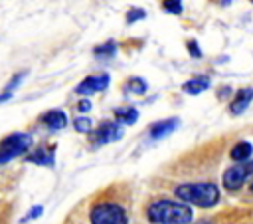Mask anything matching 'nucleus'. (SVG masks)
Returning <instances> with one entry per match:
<instances>
[{
    "mask_svg": "<svg viewBox=\"0 0 253 224\" xmlns=\"http://www.w3.org/2000/svg\"><path fill=\"white\" fill-rule=\"evenodd\" d=\"M38 123L48 127L50 131H60L67 125V113L62 109H50V111H44V113L38 117Z\"/></svg>",
    "mask_w": 253,
    "mask_h": 224,
    "instance_id": "13",
    "label": "nucleus"
},
{
    "mask_svg": "<svg viewBox=\"0 0 253 224\" xmlns=\"http://www.w3.org/2000/svg\"><path fill=\"white\" fill-rule=\"evenodd\" d=\"M176 127H178V119L170 117V119L155 121V123L149 127V131H147V133H149V137H151V139L158 141V139H164V137L172 135V133L176 131Z\"/></svg>",
    "mask_w": 253,
    "mask_h": 224,
    "instance_id": "14",
    "label": "nucleus"
},
{
    "mask_svg": "<svg viewBox=\"0 0 253 224\" xmlns=\"http://www.w3.org/2000/svg\"><path fill=\"white\" fill-rule=\"evenodd\" d=\"M251 101H253V87H241V89H237V91L233 93L231 101L227 103V113H229L231 117L241 115L243 111L249 107Z\"/></svg>",
    "mask_w": 253,
    "mask_h": 224,
    "instance_id": "10",
    "label": "nucleus"
},
{
    "mask_svg": "<svg viewBox=\"0 0 253 224\" xmlns=\"http://www.w3.org/2000/svg\"><path fill=\"white\" fill-rule=\"evenodd\" d=\"M12 97V91H4V93H0V103H4V101H8Z\"/></svg>",
    "mask_w": 253,
    "mask_h": 224,
    "instance_id": "29",
    "label": "nucleus"
},
{
    "mask_svg": "<svg viewBox=\"0 0 253 224\" xmlns=\"http://www.w3.org/2000/svg\"><path fill=\"white\" fill-rule=\"evenodd\" d=\"M239 204H245V206H253V179L251 183L243 188V192L239 194Z\"/></svg>",
    "mask_w": 253,
    "mask_h": 224,
    "instance_id": "22",
    "label": "nucleus"
},
{
    "mask_svg": "<svg viewBox=\"0 0 253 224\" xmlns=\"http://www.w3.org/2000/svg\"><path fill=\"white\" fill-rule=\"evenodd\" d=\"M253 214V206L245 204H235V206H223L212 214H206L190 224H237L239 220L247 218Z\"/></svg>",
    "mask_w": 253,
    "mask_h": 224,
    "instance_id": "6",
    "label": "nucleus"
},
{
    "mask_svg": "<svg viewBox=\"0 0 253 224\" xmlns=\"http://www.w3.org/2000/svg\"><path fill=\"white\" fill-rule=\"evenodd\" d=\"M67 224H75V222H73V220H69V222H67Z\"/></svg>",
    "mask_w": 253,
    "mask_h": 224,
    "instance_id": "31",
    "label": "nucleus"
},
{
    "mask_svg": "<svg viewBox=\"0 0 253 224\" xmlns=\"http://www.w3.org/2000/svg\"><path fill=\"white\" fill-rule=\"evenodd\" d=\"M239 137V135H237ZM227 159L231 163H245L253 159V143L249 139H233L227 149Z\"/></svg>",
    "mask_w": 253,
    "mask_h": 224,
    "instance_id": "11",
    "label": "nucleus"
},
{
    "mask_svg": "<svg viewBox=\"0 0 253 224\" xmlns=\"http://www.w3.org/2000/svg\"><path fill=\"white\" fill-rule=\"evenodd\" d=\"M208 2H212V4L218 6V8H225V6L231 4V0H208Z\"/></svg>",
    "mask_w": 253,
    "mask_h": 224,
    "instance_id": "28",
    "label": "nucleus"
},
{
    "mask_svg": "<svg viewBox=\"0 0 253 224\" xmlns=\"http://www.w3.org/2000/svg\"><path fill=\"white\" fill-rule=\"evenodd\" d=\"M249 2H251V4H253V0H249Z\"/></svg>",
    "mask_w": 253,
    "mask_h": 224,
    "instance_id": "32",
    "label": "nucleus"
},
{
    "mask_svg": "<svg viewBox=\"0 0 253 224\" xmlns=\"http://www.w3.org/2000/svg\"><path fill=\"white\" fill-rule=\"evenodd\" d=\"M115 54H117V42H115V40H109V42H105V44L93 48V56H97V58H101V60H109V58H113Z\"/></svg>",
    "mask_w": 253,
    "mask_h": 224,
    "instance_id": "18",
    "label": "nucleus"
},
{
    "mask_svg": "<svg viewBox=\"0 0 253 224\" xmlns=\"http://www.w3.org/2000/svg\"><path fill=\"white\" fill-rule=\"evenodd\" d=\"M113 117L121 125H135L139 121V109L133 105H121L113 109Z\"/></svg>",
    "mask_w": 253,
    "mask_h": 224,
    "instance_id": "15",
    "label": "nucleus"
},
{
    "mask_svg": "<svg viewBox=\"0 0 253 224\" xmlns=\"http://www.w3.org/2000/svg\"><path fill=\"white\" fill-rule=\"evenodd\" d=\"M24 75H26V72H20V74H14V77H12V81H10L8 85H6V91H12V89H14V87H16V85H18V83H20V81L24 79Z\"/></svg>",
    "mask_w": 253,
    "mask_h": 224,
    "instance_id": "25",
    "label": "nucleus"
},
{
    "mask_svg": "<svg viewBox=\"0 0 253 224\" xmlns=\"http://www.w3.org/2000/svg\"><path fill=\"white\" fill-rule=\"evenodd\" d=\"M141 216L149 224H190L194 222V206L166 192L149 194L141 206Z\"/></svg>",
    "mask_w": 253,
    "mask_h": 224,
    "instance_id": "4",
    "label": "nucleus"
},
{
    "mask_svg": "<svg viewBox=\"0 0 253 224\" xmlns=\"http://www.w3.org/2000/svg\"><path fill=\"white\" fill-rule=\"evenodd\" d=\"M133 188L129 183H113L93 194L87 206L89 224H131Z\"/></svg>",
    "mask_w": 253,
    "mask_h": 224,
    "instance_id": "2",
    "label": "nucleus"
},
{
    "mask_svg": "<svg viewBox=\"0 0 253 224\" xmlns=\"http://www.w3.org/2000/svg\"><path fill=\"white\" fill-rule=\"evenodd\" d=\"M253 179V159L245 163H231L229 167L223 169L220 185L227 196H237L243 192V188L251 183Z\"/></svg>",
    "mask_w": 253,
    "mask_h": 224,
    "instance_id": "5",
    "label": "nucleus"
},
{
    "mask_svg": "<svg viewBox=\"0 0 253 224\" xmlns=\"http://www.w3.org/2000/svg\"><path fill=\"white\" fill-rule=\"evenodd\" d=\"M208 87H210V77L208 75H202V74H198L192 79H188V81L182 83V91L188 93V95H200Z\"/></svg>",
    "mask_w": 253,
    "mask_h": 224,
    "instance_id": "16",
    "label": "nucleus"
},
{
    "mask_svg": "<svg viewBox=\"0 0 253 224\" xmlns=\"http://www.w3.org/2000/svg\"><path fill=\"white\" fill-rule=\"evenodd\" d=\"M42 212H44V206H40V204H38V206L30 208V212H28V214H26L22 220L26 222V220H32V218H40V216H42Z\"/></svg>",
    "mask_w": 253,
    "mask_h": 224,
    "instance_id": "24",
    "label": "nucleus"
},
{
    "mask_svg": "<svg viewBox=\"0 0 253 224\" xmlns=\"http://www.w3.org/2000/svg\"><path fill=\"white\" fill-rule=\"evenodd\" d=\"M75 109L79 111V113H87V111L91 109V101L89 99H81V101L75 103Z\"/></svg>",
    "mask_w": 253,
    "mask_h": 224,
    "instance_id": "27",
    "label": "nucleus"
},
{
    "mask_svg": "<svg viewBox=\"0 0 253 224\" xmlns=\"http://www.w3.org/2000/svg\"><path fill=\"white\" fill-rule=\"evenodd\" d=\"M239 133H223L198 147L182 153L178 159L168 163L164 179L168 181H218V171L227 157V149Z\"/></svg>",
    "mask_w": 253,
    "mask_h": 224,
    "instance_id": "1",
    "label": "nucleus"
},
{
    "mask_svg": "<svg viewBox=\"0 0 253 224\" xmlns=\"http://www.w3.org/2000/svg\"><path fill=\"white\" fill-rule=\"evenodd\" d=\"M235 91H231V87L229 85H220L218 87V99H227L229 95H233Z\"/></svg>",
    "mask_w": 253,
    "mask_h": 224,
    "instance_id": "26",
    "label": "nucleus"
},
{
    "mask_svg": "<svg viewBox=\"0 0 253 224\" xmlns=\"http://www.w3.org/2000/svg\"><path fill=\"white\" fill-rule=\"evenodd\" d=\"M143 18H147V10H143V8H131L125 16L126 24H135V22H139Z\"/></svg>",
    "mask_w": 253,
    "mask_h": 224,
    "instance_id": "21",
    "label": "nucleus"
},
{
    "mask_svg": "<svg viewBox=\"0 0 253 224\" xmlns=\"http://www.w3.org/2000/svg\"><path fill=\"white\" fill-rule=\"evenodd\" d=\"M32 147V137L28 133H10L0 141V165H4L20 155H26Z\"/></svg>",
    "mask_w": 253,
    "mask_h": 224,
    "instance_id": "7",
    "label": "nucleus"
},
{
    "mask_svg": "<svg viewBox=\"0 0 253 224\" xmlns=\"http://www.w3.org/2000/svg\"><path fill=\"white\" fill-rule=\"evenodd\" d=\"M123 93H135V95H145L147 89H149V83L141 77V75H133L129 79H125L123 85H121Z\"/></svg>",
    "mask_w": 253,
    "mask_h": 224,
    "instance_id": "17",
    "label": "nucleus"
},
{
    "mask_svg": "<svg viewBox=\"0 0 253 224\" xmlns=\"http://www.w3.org/2000/svg\"><path fill=\"white\" fill-rule=\"evenodd\" d=\"M237 224H253V214H251V216H247V218H243V220H239Z\"/></svg>",
    "mask_w": 253,
    "mask_h": 224,
    "instance_id": "30",
    "label": "nucleus"
},
{
    "mask_svg": "<svg viewBox=\"0 0 253 224\" xmlns=\"http://www.w3.org/2000/svg\"><path fill=\"white\" fill-rule=\"evenodd\" d=\"M160 6H162V10H164V12L174 14V16H180V14H182V10H184L182 0H162Z\"/></svg>",
    "mask_w": 253,
    "mask_h": 224,
    "instance_id": "19",
    "label": "nucleus"
},
{
    "mask_svg": "<svg viewBox=\"0 0 253 224\" xmlns=\"http://www.w3.org/2000/svg\"><path fill=\"white\" fill-rule=\"evenodd\" d=\"M73 129H75L77 133L89 135V133L93 131V121H91V119H87V117H77V119L73 121Z\"/></svg>",
    "mask_w": 253,
    "mask_h": 224,
    "instance_id": "20",
    "label": "nucleus"
},
{
    "mask_svg": "<svg viewBox=\"0 0 253 224\" xmlns=\"http://www.w3.org/2000/svg\"><path fill=\"white\" fill-rule=\"evenodd\" d=\"M123 135H125V131H123L121 123L105 119V121H101L97 125V129H93L89 133V143H91V147H101V145H107V143L123 139Z\"/></svg>",
    "mask_w": 253,
    "mask_h": 224,
    "instance_id": "8",
    "label": "nucleus"
},
{
    "mask_svg": "<svg viewBox=\"0 0 253 224\" xmlns=\"http://www.w3.org/2000/svg\"><path fill=\"white\" fill-rule=\"evenodd\" d=\"M186 50H188V54H190L194 60H200V58H202V50H200V46H198L196 40H186Z\"/></svg>",
    "mask_w": 253,
    "mask_h": 224,
    "instance_id": "23",
    "label": "nucleus"
},
{
    "mask_svg": "<svg viewBox=\"0 0 253 224\" xmlns=\"http://www.w3.org/2000/svg\"><path fill=\"white\" fill-rule=\"evenodd\" d=\"M109 83H111L109 74H105V72L91 74V75H87L81 83H77V85H75V93H79V95H93V93H101V91H105V89L109 87Z\"/></svg>",
    "mask_w": 253,
    "mask_h": 224,
    "instance_id": "9",
    "label": "nucleus"
},
{
    "mask_svg": "<svg viewBox=\"0 0 253 224\" xmlns=\"http://www.w3.org/2000/svg\"><path fill=\"white\" fill-rule=\"evenodd\" d=\"M158 187L168 190L178 200H182L194 208H202V210L216 208L223 200V190H221V185L218 181H168V179H160Z\"/></svg>",
    "mask_w": 253,
    "mask_h": 224,
    "instance_id": "3",
    "label": "nucleus"
},
{
    "mask_svg": "<svg viewBox=\"0 0 253 224\" xmlns=\"http://www.w3.org/2000/svg\"><path fill=\"white\" fill-rule=\"evenodd\" d=\"M26 161L34 163V165H40V167H54V163H56V145H48V143L38 145L26 157Z\"/></svg>",
    "mask_w": 253,
    "mask_h": 224,
    "instance_id": "12",
    "label": "nucleus"
}]
</instances>
